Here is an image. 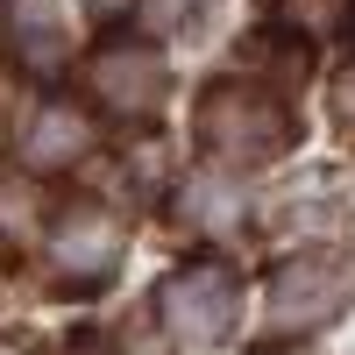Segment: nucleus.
<instances>
[{"mask_svg": "<svg viewBox=\"0 0 355 355\" xmlns=\"http://www.w3.org/2000/svg\"><path fill=\"white\" fill-rule=\"evenodd\" d=\"M284 142H291V121H284L277 100L249 93V85H220V93H206V107H199V150L206 157L256 171V164L284 157Z\"/></svg>", "mask_w": 355, "mask_h": 355, "instance_id": "f257e3e1", "label": "nucleus"}, {"mask_svg": "<svg viewBox=\"0 0 355 355\" xmlns=\"http://www.w3.org/2000/svg\"><path fill=\"white\" fill-rule=\"evenodd\" d=\"M234 306H242V291H234L227 263H185L157 291V313H164V327L178 341H220L234 327Z\"/></svg>", "mask_w": 355, "mask_h": 355, "instance_id": "f03ea898", "label": "nucleus"}, {"mask_svg": "<svg viewBox=\"0 0 355 355\" xmlns=\"http://www.w3.org/2000/svg\"><path fill=\"white\" fill-rule=\"evenodd\" d=\"M93 100H107L114 114H157L164 100V57L150 43H107L93 64H85Z\"/></svg>", "mask_w": 355, "mask_h": 355, "instance_id": "7ed1b4c3", "label": "nucleus"}, {"mask_svg": "<svg viewBox=\"0 0 355 355\" xmlns=\"http://www.w3.org/2000/svg\"><path fill=\"white\" fill-rule=\"evenodd\" d=\"M50 256H57V270H64V284H107L114 263H121V220L100 214V206H78V214L57 220Z\"/></svg>", "mask_w": 355, "mask_h": 355, "instance_id": "20e7f679", "label": "nucleus"}, {"mask_svg": "<svg viewBox=\"0 0 355 355\" xmlns=\"http://www.w3.org/2000/svg\"><path fill=\"white\" fill-rule=\"evenodd\" d=\"M341 306V277L334 263H284L277 284H270V313L284 327H313V320H327Z\"/></svg>", "mask_w": 355, "mask_h": 355, "instance_id": "39448f33", "label": "nucleus"}, {"mask_svg": "<svg viewBox=\"0 0 355 355\" xmlns=\"http://www.w3.org/2000/svg\"><path fill=\"white\" fill-rule=\"evenodd\" d=\"M85 142H93V128H85V114H71L64 100L36 114V128H28V164L36 171H57V164H78Z\"/></svg>", "mask_w": 355, "mask_h": 355, "instance_id": "423d86ee", "label": "nucleus"}, {"mask_svg": "<svg viewBox=\"0 0 355 355\" xmlns=\"http://www.w3.org/2000/svg\"><path fill=\"white\" fill-rule=\"evenodd\" d=\"M341 107L355 114V71H341Z\"/></svg>", "mask_w": 355, "mask_h": 355, "instance_id": "0eeeda50", "label": "nucleus"}, {"mask_svg": "<svg viewBox=\"0 0 355 355\" xmlns=\"http://www.w3.org/2000/svg\"><path fill=\"white\" fill-rule=\"evenodd\" d=\"M0 355H36V348H8V341H0Z\"/></svg>", "mask_w": 355, "mask_h": 355, "instance_id": "6e6552de", "label": "nucleus"}]
</instances>
